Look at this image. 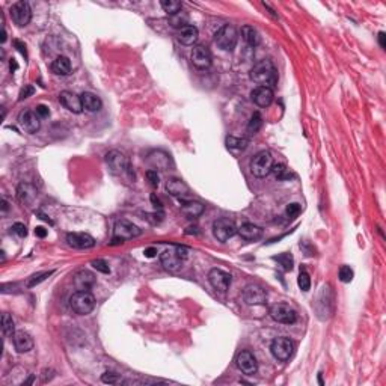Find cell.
<instances>
[{"mask_svg":"<svg viewBox=\"0 0 386 386\" xmlns=\"http://www.w3.org/2000/svg\"><path fill=\"white\" fill-rule=\"evenodd\" d=\"M249 76H251V80H254L257 85L267 86L270 89H272V86H275L278 83V71L273 65V62L269 59L257 62L252 67Z\"/></svg>","mask_w":386,"mask_h":386,"instance_id":"cell-1","label":"cell"},{"mask_svg":"<svg viewBox=\"0 0 386 386\" xmlns=\"http://www.w3.org/2000/svg\"><path fill=\"white\" fill-rule=\"evenodd\" d=\"M71 309L79 315H88L95 308V297L89 291H76L70 297Z\"/></svg>","mask_w":386,"mask_h":386,"instance_id":"cell-2","label":"cell"},{"mask_svg":"<svg viewBox=\"0 0 386 386\" xmlns=\"http://www.w3.org/2000/svg\"><path fill=\"white\" fill-rule=\"evenodd\" d=\"M140 232L142 231L139 229V226H136L133 222L121 219V220H118L115 223V228H113V243L112 245H119V243H124V240H130V238L139 237Z\"/></svg>","mask_w":386,"mask_h":386,"instance_id":"cell-3","label":"cell"},{"mask_svg":"<svg viewBox=\"0 0 386 386\" xmlns=\"http://www.w3.org/2000/svg\"><path fill=\"white\" fill-rule=\"evenodd\" d=\"M106 163H107V168L110 171V174L113 175H124L127 172H130V160L128 157L118 151V150H113L110 153H107L106 156Z\"/></svg>","mask_w":386,"mask_h":386,"instance_id":"cell-4","label":"cell"},{"mask_svg":"<svg viewBox=\"0 0 386 386\" xmlns=\"http://www.w3.org/2000/svg\"><path fill=\"white\" fill-rule=\"evenodd\" d=\"M237 39H238V35H237V30L234 26L231 24H225L222 26L216 35H214V41L217 44L219 49L225 50V52H231L234 50L235 44H237Z\"/></svg>","mask_w":386,"mask_h":386,"instance_id":"cell-5","label":"cell"},{"mask_svg":"<svg viewBox=\"0 0 386 386\" xmlns=\"http://www.w3.org/2000/svg\"><path fill=\"white\" fill-rule=\"evenodd\" d=\"M272 166H273L272 154L269 151H260L251 162V172L258 178H264L272 172Z\"/></svg>","mask_w":386,"mask_h":386,"instance_id":"cell-6","label":"cell"},{"mask_svg":"<svg viewBox=\"0 0 386 386\" xmlns=\"http://www.w3.org/2000/svg\"><path fill=\"white\" fill-rule=\"evenodd\" d=\"M270 352L272 355L281 361V362H285L288 361L289 358L293 356L294 353V343L287 338V336H279V338H275L272 341V346H270Z\"/></svg>","mask_w":386,"mask_h":386,"instance_id":"cell-7","label":"cell"},{"mask_svg":"<svg viewBox=\"0 0 386 386\" xmlns=\"http://www.w3.org/2000/svg\"><path fill=\"white\" fill-rule=\"evenodd\" d=\"M238 229H237L235 223L228 217H220V219L214 220V223H213V234L219 242L229 240L231 237L235 235Z\"/></svg>","mask_w":386,"mask_h":386,"instance_id":"cell-8","label":"cell"},{"mask_svg":"<svg viewBox=\"0 0 386 386\" xmlns=\"http://www.w3.org/2000/svg\"><path fill=\"white\" fill-rule=\"evenodd\" d=\"M11 17H12V21L23 27V26H27L32 20V8L27 2L24 0H20L17 3H14L11 6Z\"/></svg>","mask_w":386,"mask_h":386,"instance_id":"cell-9","label":"cell"},{"mask_svg":"<svg viewBox=\"0 0 386 386\" xmlns=\"http://www.w3.org/2000/svg\"><path fill=\"white\" fill-rule=\"evenodd\" d=\"M270 317L282 324H293L297 320V312L287 303H276L270 308Z\"/></svg>","mask_w":386,"mask_h":386,"instance_id":"cell-10","label":"cell"},{"mask_svg":"<svg viewBox=\"0 0 386 386\" xmlns=\"http://www.w3.org/2000/svg\"><path fill=\"white\" fill-rule=\"evenodd\" d=\"M39 119H41V118L36 115V112L26 109V110H23V112L18 115V125L21 127L23 131L33 134V133H36V131L39 130V127H41V121H39Z\"/></svg>","mask_w":386,"mask_h":386,"instance_id":"cell-11","label":"cell"},{"mask_svg":"<svg viewBox=\"0 0 386 386\" xmlns=\"http://www.w3.org/2000/svg\"><path fill=\"white\" fill-rule=\"evenodd\" d=\"M235 365L237 368L243 373V374H248V376H252L257 373L258 370V362L255 359V356L248 352V350H242L237 358H235Z\"/></svg>","mask_w":386,"mask_h":386,"instance_id":"cell-12","label":"cell"},{"mask_svg":"<svg viewBox=\"0 0 386 386\" xmlns=\"http://www.w3.org/2000/svg\"><path fill=\"white\" fill-rule=\"evenodd\" d=\"M208 282L216 291L225 293L231 285V275L220 269H213L208 273Z\"/></svg>","mask_w":386,"mask_h":386,"instance_id":"cell-13","label":"cell"},{"mask_svg":"<svg viewBox=\"0 0 386 386\" xmlns=\"http://www.w3.org/2000/svg\"><path fill=\"white\" fill-rule=\"evenodd\" d=\"M183 258L174 249H166L160 254V263L168 272H178L183 267Z\"/></svg>","mask_w":386,"mask_h":386,"instance_id":"cell-14","label":"cell"},{"mask_svg":"<svg viewBox=\"0 0 386 386\" xmlns=\"http://www.w3.org/2000/svg\"><path fill=\"white\" fill-rule=\"evenodd\" d=\"M267 299L266 289L257 284H251L243 289V300L248 305H263Z\"/></svg>","mask_w":386,"mask_h":386,"instance_id":"cell-15","label":"cell"},{"mask_svg":"<svg viewBox=\"0 0 386 386\" xmlns=\"http://www.w3.org/2000/svg\"><path fill=\"white\" fill-rule=\"evenodd\" d=\"M192 64L198 70H207L211 65V53L205 45H196L192 50Z\"/></svg>","mask_w":386,"mask_h":386,"instance_id":"cell-16","label":"cell"},{"mask_svg":"<svg viewBox=\"0 0 386 386\" xmlns=\"http://www.w3.org/2000/svg\"><path fill=\"white\" fill-rule=\"evenodd\" d=\"M67 242L70 246L76 249H91L95 245V240L92 235L85 234V232H71L67 235Z\"/></svg>","mask_w":386,"mask_h":386,"instance_id":"cell-17","label":"cell"},{"mask_svg":"<svg viewBox=\"0 0 386 386\" xmlns=\"http://www.w3.org/2000/svg\"><path fill=\"white\" fill-rule=\"evenodd\" d=\"M59 103H61L65 109H68L70 112H73V113H82V110H83L80 96L76 95L74 92H70V91H62V92L59 94Z\"/></svg>","mask_w":386,"mask_h":386,"instance_id":"cell-18","label":"cell"},{"mask_svg":"<svg viewBox=\"0 0 386 386\" xmlns=\"http://www.w3.org/2000/svg\"><path fill=\"white\" fill-rule=\"evenodd\" d=\"M252 101L260 106V107H269L273 101V89L267 88V86H257L252 92Z\"/></svg>","mask_w":386,"mask_h":386,"instance_id":"cell-19","label":"cell"},{"mask_svg":"<svg viewBox=\"0 0 386 386\" xmlns=\"http://www.w3.org/2000/svg\"><path fill=\"white\" fill-rule=\"evenodd\" d=\"M148 162L156 171H168L171 166V156L165 151H153L148 156Z\"/></svg>","mask_w":386,"mask_h":386,"instance_id":"cell-20","label":"cell"},{"mask_svg":"<svg viewBox=\"0 0 386 386\" xmlns=\"http://www.w3.org/2000/svg\"><path fill=\"white\" fill-rule=\"evenodd\" d=\"M14 347L18 353H27L33 349V338L24 332V330H18L14 333Z\"/></svg>","mask_w":386,"mask_h":386,"instance_id":"cell-21","label":"cell"},{"mask_svg":"<svg viewBox=\"0 0 386 386\" xmlns=\"http://www.w3.org/2000/svg\"><path fill=\"white\" fill-rule=\"evenodd\" d=\"M166 190L169 195H172L175 198H180L183 201L189 196V186L180 178H169L166 181Z\"/></svg>","mask_w":386,"mask_h":386,"instance_id":"cell-22","label":"cell"},{"mask_svg":"<svg viewBox=\"0 0 386 386\" xmlns=\"http://www.w3.org/2000/svg\"><path fill=\"white\" fill-rule=\"evenodd\" d=\"M74 285L77 291H89L95 285V276L88 270H80L74 275Z\"/></svg>","mask_w":386,"mask_h":386,"instance_id":"cell-23","label":"cell"},{"mask_svg":"<svg viewBox=\"0 0 386 386\" xmlns=\"http://www.w3.org/2000/svg\"><path fill=\"white\" fill-rule=\"evenodd\" d=\"M238 234L242 235V238L249 240V242H255L258 238H261L263 235V229L254 223H245L238 228Z\"/></svg>","mask_w":386,"mask_h":386,"instance_id":"cell-24","label":"cell"},{"mask_svg":"<svg viewBox=\"0 0 386 386\" xmlns=\"http://www.w3.org/2000/svg\"><path fill=\"white\" fill-rule=\"evenodd\" d=\"M181 211L186 217L189 219H195V217H199L202 213H204V205L198 201H183L181 204Z\"/></svg>","mask_w":386,"mask_h":386,"instance_id":"cell-25","label":"cell"},{"mask_svg":"<svg viewBox=\"0 0 386 386\" xmlns=\"http://www.w3.org/2000/svg\"><path fill=\"white\" fill-rule=\"evenodd\" d=\"M198 36H199V32H198V29L192 26V24H189V26H186V27H183L181 30H180V33H178V41L181 42V44H184V45H193L196 41H198Z\"/></svg>","mask_w":386,"mask_h":386,"instance_id":"cell-26","label":"cell"},{"mask_svg":"<svg viewBox=\"0 0 386 386\" xmlns=\"http://www.w3.org/2000/svg\"><path fill=\"white\" fill-rule=\"evenodd\" d=\"M52 71L58 76H68L71 73V62L65 56H58L52 62Z\"/></svg>","mask_w":386,"mask_h":386,"instance_id":"cell-27","label":"cell"},{"mask_svg":"<svg viewBox=\"0 0 386 386\" xmlns=\"http://www.w3.org/2000/svg\"><path fill=\"white\" fill-rule=\"evenodd\" d=\"M80 100H82L83 109L88 110V112H98V110L101 109V106H103L100 96L92 94V92H83V94L80 95Z\"/></svg>","mask_w":386,"mask_h":386,"instance_id":"cell-28","label":"cell"},{"mask_svg":"<svg viewBox=\"0 0 386 386\" xmlns=\"http://www.w3.org/2000/svg\"><path fill=\"white\" fill-rule=\"evenodd\" d=\"M17 196H18V199H20L23 204L30 205V204L35 201V198H36V192H35V189H33L30 184L21 183V184L18 186V189H17Z\"/></svg>","mask_w":386,"mask_h":386,"instance_id":"cell-29","label":"cell"},{"mask_svg":"<svg viewBox=\"0 0 386 386\" xmlns=\"http://www.w3.org/2000/svg\"><path fill=\"white\" fill-rule=\"evenodd\" d=\"M242 38L245 39V42L251 47H257L261 41L260 33L257 32V29H254L252 26H243L242 27Z\"/></svg>","mask_w":386,"mask_h":386,"instance_id":"cell-30","label":"cell"},{"mask_svg":"<svg viewBox=\"0 0 386 386\" xmlns=\"http://www.w3.org/2000/svg\"><path fill=\"white\" fill-rule=\"evenodd\" d=\"M160 5H162L163 11H165L169 17H172V15L181 12V9H183L181 2H177V0H163Z\"/></svg>","mask_w":386,"mask_h":386,"instance_id":"cell-31","label":"cell"},{"mask_svg":"<svg viewBox=\"0 0 386 386\" xmlns=\"http://www.w3.org/2000/svg\"><path fill=\"white\" fill-rule=\"evenodd\" d=\"M169 21H171V26L172 27H177V29H183L186 26H189V15L186 12H178L172 17H169Z\"/></svg>","mask_w":386,"mask_h":386,"instance_id":"cell-32","label":"cell"},{"mask_svg":"<svg viewBox=\"0 0 386 386\" xmlns=\"http://www.w3.org/2000/svg\"><path fill=\"white\" fill-rule=\"evenodd\" d=\"M248 139L243 137H234V136H228L226 137V147L229 150H237V151H243L248 147Z\"/></svg>","mask_w":386,"mask_h":386,"instance_id":"cell-33","label":"cell"},{"mask_svg":"<svg viewBox=\"0 0 386 386\" xmlns=\"http://www.w3.org/2000/svg\"><path fill=\"white\" fill-rule=\"evenodd\" d=\"M272 172L275 174V177L279 180V181H285V180H289L293 177V174L287 169V166L284 163H273L272 166Z\"/></svg>","mask_w":386,"mask_h":386,"instance_id":"cell-34","label":"cell"},{"mask_svg":"<svg viewBox=\"0 0 386 386\" xmlns=\"http://www.w3.org/2000/svg\"><path fill=\"white\" fill-rule=\"evenodd\" d=\"M2 330H3V333L6 335V336H11V335H14L15 332V323H14V320H12V317L8 314V312H5L3 315H2Z\"/></svg>","mask_w":386,"mask_h":386,"instance_id":"cell-35","label":"cell"},{"mask_svg":"<svg viewBox=\"0 0 386 386\" xmlns=\"http://www.w3.org/2000/svg\"><path fill=\"white\" fill-rule=\"evenodd\" d=\"M261 125H263V118H261V115H260L258 112H255V113L252 115L249 124H248V131H249L251 134H254V133H257V131L261 128Z\"/></svg>","mask_w":386,"mask_h":386,"instance_id":"cell-36","label":"cell"},{"mask_svg":"<svg viewBox=\"0 0 386 386\" xmlns=\"http://www.w3.org/2000/svg\"><path fill=\"white\" fill-rule=\"evenodd\" d=\"M297 284H299V288L302 289V291H309V288H311V278H309L306 270H300L299 278H297Z\"/></svg>","mask_w":386,"mask_h":386,"instance_id":"cell-37","label":"cell"},{"mask_svg":"<svg viewBox=\"0 0 386 386\" xmlns=\"http://www.w3.org/2000/svg\"><path fill=\"white\" fill-rule=\"evenodd\" d=\"M275 261H278L284 270H291L293 269V257L289 254H282V255H278V257H273Z\"/></svg>","mask_w":386,"mask_h":386,"instance_id":"cell-38","label":"cell"},{"mask_svg":"<svg viewBox=\"0 0 386 386\" xmlns=\"http://www.w3.org/2000/svg\"><path fill=\"white\" fill-rule=\"evenodd\" d=\"M338 276H340V281L344 282V284H349L352 282L353 279V270L349 267V266H341L340 272H338Z\"/></svg>","mask_w":386,"mask_h":386,"instance_id":"cell-39","label":"cell"},{"mask_svg":"<svg viewBox=\"0 0 386 386\" xmlns=\"http://www.w3.org/2000/svg\"><path fill=\"white\" fill-rule=\"evenodd\" d=\"M53 272H44V273H38V275H33L32 278H30V281H29V287H35L36 284H39V282H42L45 278H49L50 275H52Z\"/></svg>","mask_w":386,"mask_h":386,"instance_id":"cell-40","label":"cell"},{"mask_svg":"<svg viewBox=\"0 0 386 386\" xmlns=\"http://www.w3.org/2000/svg\"><path fill=\"white\" fill-rule=\"evenodd\" d=\"M299 213H300V205L299 204H289L288 207L285 208V216L288 217V219H294V217H297L299 216Z\"/></svg>","mask_w":386,"mask_h":386,"instance_id":"cell-41","label":"cell"},{"mask_svg":"<svg viewBox=\"0 0 386 386\" xmlns=\"http://www.w3.org/2000/svg\"><path fill=\"white\" fill-rule=\"evenodd\" d=\"M92 267L95 269L96 272H101V273H109L110 272L109 264L104 260H94L92 261Z\"/></svg>","mask_w":386,"mask_h":386,"instance_id":"cell-42","label":"cell"},{"mask_svg":"<svg viewBox=\"0 0 386 386\" xmlns=\"http://www.w3.org/2000/svg\"><path fill=\"white\" fill-rule=\"evenodd\" d=\"M147 178H148V181H150V184H151L153 187H157L159 183H160V178H159L157 171H148V172H147Z\"/></svg>","mask_w":386,"mask_h":386,"instance_id":"cell-43","label":"cell"},{"mask_svg":"<svg viewBox=\"0 0 386 386\" xmlns=\"http://www.w3.org/2000/svg\"><path fill=\"white\" fill-rule=\"evenodd\" d=\"M101 380H103L104 383H116V382H119V376H118V374H115V373L107 371V373H104V374H103Z\"/></svg>","mask_w":386,"mask_h":386,"instance_id":"cell-44","label":"cell"},{"mask_svg":"<svg viewBox=\"0 0 386 386\" xmlns=\"http://www.w3.org/2000/svg\"><path fill=\"white\" fill-rule=\"evenodd\" d=\"M35 112H36V115H38L41 119H44V118H49V115H50V109H49L45 104H39V106H36Z\"/></svg>","mask_w":386,"mask_h":386,"instance_id":"cell-45","label":"cell"},{"mask_svg":"<svg viewBox=\"0 0 386 386\" xmlns=\"http://www.w3.org/2000/svg\"><path fill=\"white\" fill-rule=\"evenodd\" d=\"M12 231L18 235V237H26L27 235V229L23 223H14L12 225Z\"/></svg>","mask_w":386,"mask_h":386,"instance_id":"cell-46","label":"cell"},{"mask_svg":"<svg viewBox=\"0 0 386 386\" xmlns=\"http://www.w3.org/2000/svg\"><path fill=\"white\" fill-rule=\"evenodd\" d=\"M35 92V89L32 88V86H26L24 89H21V92H20V101H23V100H26V98H29V96L32 95Z\"/></svg>","mask_w":386,"mask_h":386,"instance_id":"cell-47","label":"cell"},{"mask_svg":"<svg viewBox=\"0 0 386 386\" xmlns=\"http://www.w3.org/2000/svg\"><path fill=\"white\" fill-rule=\"evenodd\" d=\"M14 45L18 49V52H20L23 56H27V52H26V45H24L21 41H14Z\"/></svg>","mask_w":386,"mask_h":386,"instance_id":"cell-48","label":"cell"},{"mask_svg":"<svg viewBox=\"0 0 386 386\" xmlns=\"http://www.w3.org/2000/svg\"><path fill=\"white\" fill-rule=\"evenodd\" d=\"M35 235L39 237V238H44V237L47 235V229L42 228V226H36V228H35Z\"/></svg>","mask_w":386,"mask_h":386,"instance_id":"cell-49","label":"cell"},{"mask_svg":"<svg viewBox=\"0 0 386 386\" xmlns=\"http://www.w3.org/2000/svg\"><path fill=\"white\" fill-rule=\"evenodd\" d=\"M175 251L178 252V255H180L183 260H186V258H187V254H189V251H187L186 248H183V246H177V248H175Z\"/></svg>","mask_w":386,"mask_h":386,"instance_id":"cell-50","label":"cell"},{"mask_svg":"<svg viewBox=\"0 0 386 386\" xmlns=\"http://www.w3.org/2000/svg\"><path fill=\"white\" fill-rule=\"evenodd\" d=\"M145 257L147 258H154L156 257V254H157V249L156 248H148V249H145Z\"/></svg>","mask_w":386,"mask_h":386,"instance_id":"cell-51","label":"cell"},{"mask_svg":"<svg viewBox=\"0 0 386 386\" xmlns=\"http://www.w3.org/2000/svg\"><path fill=\"white\" fill-rule=\"evenodd\" d=\"M379 44H380V47H382V49H385V47H386V35H385V32H380V33H379Z\"/></svg>","mask_w":386,"mask_h":386,"instance_id":"cell-52","label":"cell"},{"mask_svg":"<svg viewBox=\"0 0 386 386\" xmlns=\"http://www.w3.org/2000/svg\"><path fill=\"white\" fill-rule=\"evenodd\" d=\"M9 68H11V71H12V73L18 70V64L15 62V59H11V61H9Z\"/></svg>","mask_w":386,"mask_h":386,"instance_id":"cell-53","label":"cell"},{"mask_svg":"<svg viewBox=\"0 0 386 386\" xmlns=\"http://www.w3.org/2000/svg\"><path fill=\"white\" fill-rule=\"evenodd\" d=\"M151 201L154 202V207H156V208H162V202L156 198V195H153V196H151Z\"/></svg>","mask_w":386,"mask_h":386,"instance_id":"cell-54","label":"cell"},{"mask_svg":"<svg viewBox=\"0 0 386 386\" xmlns=\"http://www.w3.org/2000/svg\"><path fill=\"white\" fill-rule=\"evenodd\" d=\"M6 210H8V202H6V199H3L2 201V211L6 213Z\"/></svg>","mask_w":386,"mask_h":386,"instance_id":"cell-55","label":"cell"},{"mask_svg":"<svg viewBox=\"0 0 386 386\" xmlns=\"http://www.w3.org/2000/svg\"><path fill=\"white\" fill-rule=\"evenodd\" d=\"M5 41H6V30L3 29L2 30V42H5Z\"/></svg>","mask_w":386,"mask_h":386,"instance_id":"cell-56","label":"cell"},{"mask_svg":"<svg viewBox=\"0 0 386 386\" xmlns=\"http://www.w3.org/2000/svg\"><path fill=\"white\" fill-rule=\"evenodd\" d=\"M318 383H320V385H323V379H321V373H320V374H318Z\"/></svg>","mask_w":386,"mask_h":386,"instance_id":"cell-57","label":"cell"}]
</instances>
